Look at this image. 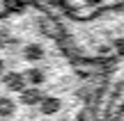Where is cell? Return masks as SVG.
<instances>
[{
	"label": "cell",
	"mask_w": 124,
	"mask_h": 121,
	"mask_svg": "<svg viewBox=\"0 0 124 121\" xmlns=\"http://www.w3.org/2000/svg\"><path fill=\"white\" fill-rule=\"evenodd\" d=\"M14 112H16V105H14V101L9 98V96H0V117L7 119V117H12Z\"/></svg>",
	"instance_id": "obj_6"
},
{
	"label": "cell",
	"mask_w": 124,
	"mask_h": 121,
	"mask_svg": "<svg viewBox=\"0 0 124 121\" xmlns=\"http://www.w3.org/2000/svg\"><path fill=\"white\" fill-rule=\"evenodd\" d=\"M62 110V101L58 96H44L39 103V112L44 114V117H53V114H58Z\"/></svg>",
	"instance_id": "obj_1"
},
{
	"label": "cell",
	"mask_w": 124,
	"mask_h": 121,
	"mask_svg": "<svg viewBox=\"0 0 124 121\" xmlns=\"http://www.w3.org/2000/svg\"><path fill=\"white\" fill-rule=\"evenodd\" d=\"M41 98H44V94H41L37 87H30V89H23L21 91V101L25 105H39Z\"/></svg>",
	"instance_id": "obj_4"
},
{
	"label": "cell",
	"mask_w": 124,
	"mask_h": 121,
	"mask_svg": "<svg viewBox=\"0 0 124 121\" xmlns=\"http://www.w3.org/2000/svg\"><path fill=\"white\" fill-rule=\"evenodd\" d=\"M44 46L41 44H28L25 48H23V57L28 59V62H39V59H44Z\"/></svg>",
	"instance_id": "obj_3"
},
{
	"label": "cell",
	"mask_w": 124,
	"mask_h": 121,
	"mask_svg": "<svg viewBox=\"0 0 124 121\" xmlns=\"http://www.w3.org/2000/svg\"><path fill=\"white\" fill-rule=\"evenodd\" d=\"M23 78H25V82H28V85H41V82H44V71H41V69H37V66H32V69H28V71H25V76H23Z\"/></svg>",
	"instance_id": "obj_5"
},
{
	"label": "cell",
	"mask_w": 124,
	"mask_h": 121,
	"mask_svg": "<svg viewBox=\"0 0 124 121\" xmlns=\"http://www.w3.org/2000/svg\"><path fill=\"white\" fill-rule=\"evenodd\" d=\"M117 48H120V53H124V41H120V44H117Z\"/></svg>",
	"instance_id": "obj_7"
},
{
	"label": "cell",
	"mask_w": 124,
	"mask_h": 121,
	"mask_svg": "<svg viewBox=\"0 0 124 121\" xmlns=\"http://www.w3.org/2000/svg\"><path fill=\"white\" fill-rule=\"evenodd\" d=\"M2 80H5V85H7L9 89H14V91H23V85H25V78H23V73L9 71V73H5V76H2Z\"/></svg>",
	"instance_id": "obj_2"
},
{
	"label": "cell",
	"mask_w": 124,
	"mask_h": 121,
	"mask_svg": "<svg viewBox=\"0 0 124 121\" xmlns=\"http://www.w3.org/2000/svg\"><path fill=\"white\" fill-rule=\"evenodd\" d=\"M2 71H5V62L0 59V73H2Z\"/></svg>",
	"instance_id": "obj_8"
}]
</instances>
